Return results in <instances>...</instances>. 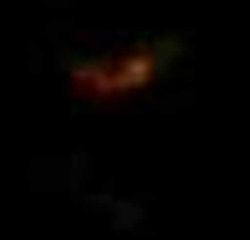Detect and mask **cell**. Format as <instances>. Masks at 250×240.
Here are the masks:
<instances>
[{
	"instance_id": "obj_3",
	"label": "cell",
	"mask_w": 250,
	"mask_h": 240,
	"mask_svg": "<svg viewBox=\"0 0 250 240\" xmlns=\"http://www.w3.org/2000/svg\"><path fill=\"white\" fill-rule=\"evenodd\" d=\"M138 220H143V210H138V204L112 199V225H118V230H128V225H138Z\"/></svg>"
},
{
	"instance_id": "obj_4",
	"label": "cell",
	"mask_w": 250,
	"mask_h": 240,
	"mask_svg": "<svg viewBox=\"0 0 250 240\" xmlns=\"http://www.w3.org/2000/svg\"><path fill=\"white\" fill-rule=\"evenodd\" d=\"M168 108H179L174 97H148V102H133V112H143V118H148V112H168Z\"/></svg>"
},
{
	"instance_id": "obj_1",
	"label": "cell",
	"mask_w": 250,
	"mask_h": 240,
	"mask_svg": "<svg viewBox=\"0 0 250 240\" xmlns=\"http://www.w3.org/2000/svg\"><path fill=\"white\" fill-rule=\"evenodd\" d=\"M164 72V66H158V56H123V66H118V92H138V87H148L153 77Z\"/></svg>"
},
{
	"instance_id": "obj_2",
	"label": "cell",
	"mask_w": 250,
	"mask_h": 240,
	"mask_svg": "<svg viewBox=\"0 0 250 240\" xmlns=\"http://www.w3.org/2000/svg\"><path fill=\"white\" fill-rule=\"evenodd\" d=\"M77 41H82L87 51H107V46H123L128 31H92V26H82V31H77Z\"/></svg>"
}]
</instances>
